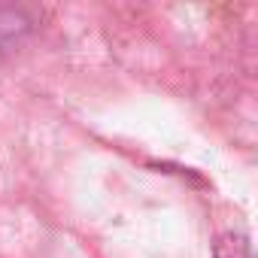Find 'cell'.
<instances>
[{"instance_id":"6da1fadb","label":"cell","mask_w":258,"mask_h":258,"mask_svg":"<svg viewBox=\"0 0 258 258\" xmlns=\"http://www.w3.org/2000/svg\"><path fill=\"white\" fill-rule=\"evenodd\" d=\"M213 255L216 258H252V246H249V237L246 234H222L213 246Z\"/></svg>"}]
</instances>
